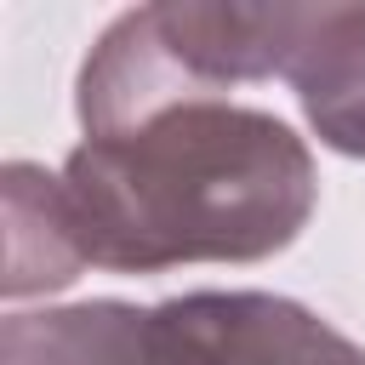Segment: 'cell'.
I'll return each mask as SVG.
<instances>
[{"label":"cell","instance_id":"obj_1","mask_svg":"<svg viewBox=\"0 0 365 365\" xmlns=\"http://www.w3.org/2000/svg\"><path fill=\"white\" fill-rule=\"evenodd\" d=\"M57 200L80 262L160 268L285 245L314 205V171L274 114L222 108L171 63H125L91 91Z\"/></svg>","mask_w":365,"mask_h":365},{"label":"cell","instance_id":"obj_2","mask_svg":"<svg viewBox=\"0 0 365 365\" xmlns=\"http://www.w3.org/2000/svg\"><path fill=\"white\" fill-rule=\"evenodd\" d=\"M154 365H365L354 342L274 297H188L148 314Z\"/></svg>","mask_w":365,"mask_h":365},{"label":"cell","instance_id":"obj_3","mask_svg":"<svg viewBox=\"0 0 365 365\" xmlns=\"http://www.w3.org/2000/svg\"><path fill=\"white\" fill-rule=\"evenodd\" d=\"M6 365H154L148 319L114 302L11 319L6 325Z\"/></svg>","mask_w":365,"mask_h":365}]
</instances>
